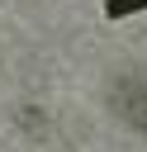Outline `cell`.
<instances>
[{"label":"cell","mask_w":147,"mask_h":152,"mask_svg":"<svg viewBox=\"0 0 147 152\" xmlns=\"http://www.w3.org/2000/svg\"><path fill=\"white\" fill-rule=\"evenodd\" d=\"M109 100H114V109H119L128 124H138V128L147 133V76H123V81H114Z\"/></svg>","instance_id":"1"},{"label":"cell","mask_w":147,"mask_h":152,"mask_svg":"<svg viewBox=\"0 0 147 152\" xmlns=\"http://www.w3.org/2000/svg\"><path fill=\"white\" fill-rule=\"evenodd\" d=\"M138 10H147V0H104L109 19H123V14H138Z\"/></svg>","instance_id":"2"}]
</instances>
